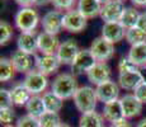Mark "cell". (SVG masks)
I'll use <instances>...</instances> for the list:
<instances>
[{
	"label": "cell",
	"mask_w": 146,
	"mask_h": 127,
	"mask_svg": "<svg viewBox=\"0 0 146 127\" xmlns=\"http://www.w3.org/2000/svg\"><path fill=\"white\" fill-rule=\"evenodd\" d=\"M78 88L79 86H78L76 78L74 74H70V72H61L56 75L51 81V90L64 100L74 98Z\"/></svg>",
	"instance_id": "cell-1"
},
{
	"label": "cell",
	"mask_w": 146,
	"mask_h": 127,
	"mask_svg": "<svg viewBox=\"0 0 146 127\" xmlns=\"http://www.w3.org/2000/svg\"><path fill=\"white\" fill-rule=\"evenodd\" d=\"M72 99H74V104L76 107V109L81 114L95 111L97 104L99 102L95 89L89 85L79 86Z\"/></svg>",
	"instance_id": "cell-2"
},
{
	"label": "cell",
	"mask_w": 146,
	"mask_h": 127,
	"mask_svg": "<svg viewBox=\"0 0 146 127\" xmlns=\"http://www.w3.org/2000/svg\"><path fill=\"white\" fill-rule=\"evenodd\" d=\"M40 21V14L35 8H21L14 15V25L21 32L36 31Z\"/></svg>",
	"instance_id": "cell-3"
},
{
	"label": "cell",
	"mask_w": 146,
	"mask_h": 127,
	"mask_svg": "<svg viewBox=\"0 0 146 127\" xmlns=\"http://www.w3.org/2000/svg\"><path fill=\"white\" fill-rule=\"evenodd\" d=\"M23 84L27 86V89L29 90L32 95H41L42 93L47 92L48 79L37 69H33L24 75Z\"/></svg>",
	"instance_id": "cell-4"
},
{
	"label": "cell",
	"mask_w": 146,
	"mask_h": 127,
	"mask_svg": "<svg viewBox=\"0 0 146 127\" xmlns=\"http://www.w3.org/2000/svg\"><path fill=\"white\" fill-rule=\"evenodd\" d=\"M95 64H97V60L92 53L90 49H80L79 53L76 55L72 64L70 65V67L74 75H86Z\"/></svg>",
	"instance_id": "cell-5"
},
{
	"label": "cell",
	"mask_w": 146,
	"mask_h": 127,
	"mask_svg": "<svg viewBox=\"0 0 146 127\" xmlns=\"http://www.w3.org/2000/svg\"><path fill=\"white\" fill-rule=\"evenodd\" d=\"M88 25V19L78 9H71L64 13L62 28L70 33H80Z\"/></svg>",
	"instance_id": "cell-6"
},
{
	"label": "cell",
	"mask_w": 146,
	"mask_h": 127,
	"mask_svg": "<svg viewBox=\"0 0 146 127\" xmlns=\"http://www.w3.org/2000/svg\"><path fill=\"white\" fill-rule=\"evenodd\" d=\"M89 49H90L97 63H107L114 55V45L108 42L102 36L94 38Z\"/></svg>",
	"instance_id": "cell-7"
},
{
	"label": "cell",
	"mask_w": 146,
	"mask_h": 127,
	"mask_svg": "<svg viewBox=\"0 0 146 127\" xmlns=\"http://www.w3.org/2000/svg\"><path fill=\"white\" fill-rule=\"evenodd\" d=\"M62 19L64 13L60 10H48L47 13H44L41 19V25L43 32L57 36L61 32V29H64Z\"/></svg>",
	"instance_id": "cell-8"
},
{
	"label": "cell",
	"mask_w": 146,
	"mask_h": 127,
	"mask_svg": "<svg viewBox=\"0 0 146 127\" xmlns=\"http://www.w3.org/2000/svg\"><path fill=\"white\" fill-rule=\"evenodd\" d=\"M10 60H12L17 72L27 74L31 70L36 69V55H31L24 51L15 50L10 56Z\"/></svg>",
	"instance_id": "cell-9"
},
{
	"label": "cell",
	"mask_w": 146,
	"mask_h": 127,
	"mask_svg": "<svg viewBox=\"0 0 146 127\" xmlns=\"http://www.w3.org/2000/svg\"><path fill=\"white\" fill-rule=\"evenodd\" d=\"M79 51L80 49L78 42L72 38H69L60 43L57 52H56V56L60 60L61 65H71L72 61L76 57V55L79 53Z\"/></svg>",
	"instance_id": "cell-10"
},
{
	"label": "cell",
	"mask_w": 146,
	"mask_h": 127,
	"mask_svg": "<svg viewBox=\"0 0 146 127\" xmlns=\"http://www.w3.org/2000/svg\"><path fill=\"white\" fill-rule=\"evenodd\" d=\"M119 85L118 83L111 80L106 81V83L100 84V85L95 86V92H97V97L98 100L102 102L103 104L109 103V102H113L119 99Z\"/></svg>",
	"instance_id": "cell-11"
},
{
	"label": "cell",
	"mask_w": 146,
	"mask_h": 127,
	"mask_svg": "<svg viewBox=\"0 0 146 127\" xmlns=\"http://www.w3.org/2000/svg\"><path fill=\"white\" fill-rule=\"evenodd\" d=\"M125 9L126 7L123 1H121V0H111L107 4H103L102 12H100V18L104 21V23L119 22Z\"/></svg>",
	"instance_id": "cell-12"
},
{
	"label": "cell",
	"mask_w": 146,
	"mask_h": 127,
	"mask_svg": "<svg viewBox=\"0 0 146 127\" xmlns=\"http://www.w3.org/2000/svg\"><path fill=\"white\" fill-rule=\"evenodd\" d=\"M121 104L123 108V113H125L126 120H131V118L139 117L142 113V106L141 103L136 97L133 95V93H127L123 97L119 98Z\"/></svg>",
	"instance_id": "cell-13"
},
{
	"label": "cell",
	"mask_w": 146,
	"mask_h": 127,
	"mask_svg": "<svg viewBox=\"0 0 146 127\" xmlns=\"http://www.w3.org/2000/svg\"><path fill=\"white\" fill-rule=\"evenodd\" d=\"M112 70L107 63H97L86 74V78L93 85L98 86L106 81L111 80Z\"/></svg>",
	"instance_id": "cell-14"
},
{
	"label": "cell",
	"mask_w": 146,
	"mask_h": 127,
	"mask_svg": "<svg viewBox=\"0 0 146 127\" xmlns=\"http://www.w3.org/2000/svg\"><path fill=\"white\" fill-rule=\"evenodd\" d=\"M60 66L61 63L56 55H36V69L43 75L48 76L55 74L60 69Z\"/></svg>",
	"instance_id": "cell-15"
},
{
	"label": "cell",
	"mask_w": 146,
	"mask_h": 127,
	"mask_svg": "<svg viewBox=\"0 0 146 127\" xmlns=\"http://www.w3.org/2000/svg\"><path fill=\"white\" fill-rule=\"evenodd\" d=\"M126 28L119 22H108L102 27V37L111 43H118L126 38Z\"/></svg>",
	"instance_id": "cell-16"
},
{
	"label": "cell",
	"mask_w": 146,
	"mask_h": 127,
	"mask_svg": "<svg viewBox=\"0 0 146 127\" xmlns=\"http://www.w3.org/2000/svg\"><path fill=\"white\" fill-rule=\"evenodd\" d=\"M37 46L38 51L42 55H56L60 46V42H58L57 36L55 35H50L46 32H40L37 37Z\"/></svg>",
	"instance_id": "cell-17"
},
{
	"label": "cell",
	"mask_w": 146,
	"mask_h": 127,
	"mask_svg": "<svg viewBox=\"0 0 146 127\" xmlns=\"http://www.w3.org/2000/svg\"><path fill=\"white\" fill-rule=\"evenodd\" d=\"M37 37H38L37 31L21 32L18 38H17V50L24 51V52L31 53V55H36V52L38 51Z\"/></svg>",
	"instance_id": "cell-18"
},
{
	"label": "cell",
	"mask_w": 146,
	"mask_h": 127,
	"mask_svg": "<svg viewBox=\"0 0 146 127\" xmlns=\"http://www.w3.org/2000/svg\"><path fill=\"white\" fill-rule=\"evenodd\" d=\"M102 114H103V117H104V120L109 123H114V122L125 120V113H123V108H122V104H121V100L117 99V100L103 104Z\"/></svg>",
	"instance_id": "cell-19"
},
{
	"label": "cell",
	"mask_w": 146,
	"mask_h": 127,
	"mask_svg": "<svg viewBox=\"0 0 146 127\" xmlns=\"http://www.w3.org/2000/svg\"><path fill=\"white\" fill-rule=\"evenodd\" d=\"M102 7L98 0H78L76 9L85 17L86 19H93L99 15L102 12Z\"/></svg>",
	"instance_id": "cell-20"
},
{
	"label": "cell",
	"mask_w": 146,
	"mask_h": 127,
	"mask_svg": "<svg viewBox=\"0 0 146 127\" xmlns=\"http://www.w3.org/2000/svg\"><path fill=\"white\" fill-rule=\"evenodd\" d=\"M118 85L121 89L125 90H133L142 83V78L140 72H125V74H118Z\"/></svg>",
	"instance_id": "cell-21"
},
{
	"label": "cell",
	"mask_w": 146,
	"mask_h": 127,
	"mask_svg": "<svg viewBox=\"0 0 146 127\" xmlns=\"http://www.w3.org/2000/svg\"><path fill=\"white\" fill-rule=\"evenodd\" d=\"M10 93H12L14 106H18V107H23V106L26 107L28 100H29L31 97H32L31 92L27 89V86L23 84V81L13 85V88L10 89Z\"/></svg>",
	"instance_id": "cell-22"
},
{
	"label": "cell",
	"mask_w": 146,
	"mask_h": 127,
	"mask_svg": "<svg viewBox=\"0 0 146 127\" xmlns=\"http://www.w3.org/2000/svg\"><path fill=\"white\" fill-rule=\"evenodd\" d=\"M104 117L97 111L83 113L79 118V127H104Z\"/></svg>",
	"instance_id": "cell-23"
},
{
	"label": "cell",
	"mask_w": 146,
	"mask_h": 127,
	"mask_svg": "<svg viewBox=\"0 0 146 127\" xmlns=\"http://www.w3.org/2000/svg\"><path fill=\"white\" fill-rule=\"evenodd\" d=\"M42 98H43V103H44V107H46V111L58 113V112L62 109L64 99L58 97L56 93H53L52 90L44 92L43 94H42Z\"/></svg>",
	"instance_id": "cell-24"
},
{
	"label": "cell",
	"mask_w": 146,
	"mask_h": 127,
	"mask_svg": "<svg viewBox=\"0 0 146 127\" xmlns=\"http://www.w3.org/2000/svg\"><path fill=\"white\" fill-rule=\"evenodd\" d=\"M127 57L135 65H137L140 69L141 67H146V42L145 43L131 46V49L127 53Z\"/></svg>",
	"instance_id": "cell-25"
},
{
	"label": "cell",
	"mask_w": 146,
	"mask_h": 127,
	"mask_svg": "<svg viewBox=\"0 0 146 127\" xmlns=\"http://www.w3.org/2000/svg\"><path fill=\"white\" fill-rule=\"evenodd\" d=\"M26 112L37 118H40L46 112V107H44L42 95H32L31 97V99L26 104Z\"/></svg>",
	"instance_id": "cell-26"
},
{
	"label": "cell",
	"mask_w": 146,
	"mask_h": 127,
	"mask_svg": "<svg viewBox=\"0 0 146 127\" xmlns=\"http://www.w3.org/2000/svg\"><path fill=\"white\" fill-rule=\"evenodd\" d=\"M139 17H140V12L137 10L136 7H126L119 23L122 24L126 29H130V28H133L137 25Z\"/></svg>",
	"instance_id": "cell-27"
},
{
	"label": "cell",
	"mask_w": 146,
	"mask_h": 127,
	"mask_svg": "<svg viewBox=\"0 0 146 127\" xmlns=\"http://www.w3.org/2000/svg\"><path fill=\"white\" fill-rule=\"evenodd\" d=\"M17 70L14 67L12 60L8 57L0 59V81L1 83H7V81L12 80L15 75Z\"/></svg>",
	"instance_id": "cell-28"
},
{
	"label": "cell",
	"mask_w": 146,
	"mask_h": 127,
	"mask_svg": "<svg viewBox=\"0 0 146 127\" xmlns=\"http://www.w3.org/2000/svg\"><path fill=\"white\" fill-rule=\"evenodd\" d=\"M126 41H127L131 46L145 43L146 42V32L142 29H140L139 27L130 28V29L126 31Z\"/></svg>",
	"instance_id": "cell-29"
},
{
	"label": "cell",
	"mask_w": 146,
	"mask_h": 127,
	"mask_svg": "<svg viewBox=\"0 0 146 127\" xmlns=\"http://www.w3.org/2000/svg\"><path fill=\"white\" fill-rule=\"evenodd\" d=\"M38 120H40L41 127H57L61 123L60 114L55 113V112H48V111L44 112Z\"/></svg>",
	"instance_id": "cell-30"
},
{
	"label": "cell",
	"mask_w": 146,
	"mask_h": 127,
	"mask_svg": "<svg viewBox=\"0 0 146 127\" xmlns=\"http://www.w3.org/2000/svg\"><path fill=\"white\" fill-rule=\"evenodd\" d=\"M14 35V29L13 25L7 21H1L0 22V45L5 46L10 42Z\"/></svg>",
	"instance_id": "cell-31"
},
{
	"label": "cell",
	"mask_w": 146,
	"mask_h": 127,
	"mask_svg": "<svg viewBox=\"0 0 146 127\" xmlns=\"http://www.w3.org/2000/svg\"><path fill=\"white\" fill-rule=\"evenodd\" d=\"M125 72H140V67L135 65L127 56L122 57L118 63V74H125Z\"/></svg>",
	"instance_id": "cell-32"
},
{
	"label": "cell",
	"mask_w": 146,
	"mask_h": 127,
	"mask_svg": "<svg viewBox=\"0 0 146 127\" xmlns=\"http://www.w3.org/2000/svg\"><path fill=\"white\" fill-rule=\"evenodd\" d=\"M17 127H41L40 120L37 117H33L31 114H23L17 120Z\"/></svg>",
	"instance_id": "cell-33"
},
{
	"label": "cell",
	"mask_w": 146,
	"mask_h": 127,
	"mask_svg": "<svg viewBox=\"0 0 146 127\" xmlns=\"http://www.w3.org/2000/svg\"><path fill=\"white\" fill-rule=\"evenodd\" d=\"M17 114L14 108H8V109H0V122L4 126L13 125V122L15 121Z\"/></svg>",
	"instance_id": "cell-34"
},
{
	"label": "cell",
	"mask_w": 146,
	"mask_h": 127,
	"mask_svg": "<svg viewBox=\"0 0 146 127\" xmlns=\"http://www.w3.org/2000/svg\"><path fill=\"white\" fill-rule=\"evenodd\" d=\"M13 98L12 93L8 89H1L0 90V109H8L13 108Z\"/></svg>",
	"instance_id": "cell-35"
},
{
	"label": "cell",
	"mask_w": 146,
	"mask_h": 127,
	"mask_svg": "<svg viewBox=\"0 0 146 127\" xmlns=\"http://www.w3.org/2000/svg\"><path fill=\"white\" fill-rule=\"evenodd\" d=\"M51 4L53 5V8H55L56 10H66V12H69V10L74 9V5L78 4L76 0H52Z\"/></svg>",
	"instance_id": "cell-36"
},
{
	"label": "cell",
	"mask_w": 146,
	"mask_h": 127,
	"mask_svg": "<svg viewBox=\"0 0 146 127\" xmlns=\"http://www.w3.org/2000/svg\"><path fill=\"white\" fill-rule=\"evenodd\" d=\"M133 95L137 98L142 104H146V83L142 81L136 89L133 90Z\"/></svg>",
	"instance_id": "cell-37"
},
{
	"label": "cell",
	"mask_w": 146,
	"mask_h": 127,
	"mask_svg": "<svg viewBox=\"0 0 146 127\" xmlns=\"http://www.w3.org/2000/svg\"><path fill=\"white\" fill-rule=\"evenodd\" d=\"M140 29L145 31L146 32V12H142L140 13V17H139V21H137V25Z\"/></svg>",
	"instance_id": "cell-38"
},
{
	"label": "cell",
	"mask_w": 146,
	"mask_h": 127,
	"mask_svg": "<svg viewBox=\"0 0 146 127\" xmlns=\"http://www.w3.org/2000/svg\"><path fill=\"white\" fill-rule=\"evenodd\" d=\"M15 3L21 8H33L36 5V0H15Z\"/></svg>",
	"instance_id": "cell-39"
},
{
	"label": "cell",
	"mask_w": 146,
	"mask_h": 127,
	"mask_svg": "<svg viewBox=\"0 0 146 127\" xmlns=\"http://www.w3.org/2000/svg\"><path fill=\"white\" fill-rule=\"evenodd\" d=\"M109 127H133L132 123L130 122L128 120H122V121H118V122H114V123H111Z\"/></svg>",
	"instance_id": "cell-40"
},
{
	"label": "cell",
	"mask_w": 146,
	"mask_h": 127,
	"mask_svg": "<svg viewBox=\"0 0 146 127\" xmlns=\"http://www.w3.org/2000/svg\"><path fill=\"white\" fill-rule=\"evenodd\" d=\"M131 3L136 8H146V0H131Z\"/></svg>",
	"instance_id": "cell-41"
},
{
	"label": "cell",
	"mask_w": 146,
	"mask_h": 127,
	"mask_svg": "<svg viewBox=\"0 0 146 127\" xmlns=\"http://www.w3.org/2000/svg\"><path fill=\"white\" fill-rule=\"evenodd\" d=\"M50 3H52V0H36V7H43Z\"/></svg>",
	"instance_id": "cell-42"
},
{
	"label": "cell",
	"mask_w": 146,
	"mask_h": 127,
	"mask_svg": "<svg viewBox=\"0 0 146 127\" xmlns=\"http://www.w3.org/2000/svg\"><path fill=\"white\" fill-rule=\"evenodd\" d=\"M140 75H141V78H142V81L146 83V67H141V69H140Z\"/></svg>",
	"instance_id": "cell-43"
},
{
	"label": "cell",
	"mask_w": 146,
	"mask_h": 127,
	"mask_svg": "<svg viewBox=\"0 0 146 127\" xmlns=\"http://www.w3.org/2000/svg\"><path fill=\"white\" fill-rule=\"evenodd\" d=\"M136 127H146V117L142 118V120H140L139 122H137Z\"/></svg>",
	"instance_id": "cell-44"
},
{
	"label": "cell",
	"mask_w": 146,
	"mask_h": 127,
	"mask_svg": "<svg viewBox=\"0 0 146 127\" xmlns=\"http://www.w3.org/2000/svg\"><path fill=\"white\" fill-rule=\"evenodd\" d=\"M57 127H71V126H70V125H67V123H64V122H61V123H60V125H58Z\"/></svg>",
	"instance_id": "cell-45"
},
{
	"label": "cell",
	"mask_w": 146,
	"mask_h": 127,
	"mask_svg": "<svg viewBox=\"0 0 146 127\" xmlns=\"http://www.w3.org/2000/svg\"><path fill=\"white\" fill-rule=\"evenodd\" d=\"M98 1H99L100 3V4H107V3H109V1H111V0H98Z\"/></svg>",
	"instance_id": "cell-46"
},
{
	"label": "cell",
	"mask_w": 146,
	"mask_h": 127,
	"mask_svg": "<svg viewBox=\"0 0 146 127\" xmlns=\"http://www.w3.org/2000/svg\"><path fill=\"white\" fill-rule=\"evenodd\" d=\"M4 127H17V126H14V125H9V126H4Z\"/></svg>",
	"instance_id": "cell-47"
},
{
	"label": "cell",
	"mask_w": 146,
	"mask_h": 127,
	"mask_svg": "<svg viewBox=\"0 0 146 127\" xmlns=\"http://www.w3.org/2000/svg\"><path fill=\"white\" fill-rule=\"evenodd\" d=\"M121 1H123V3H125V0H121Z\"/></svg>",
	"instance_id": "cell-48"
}]
</instances>
